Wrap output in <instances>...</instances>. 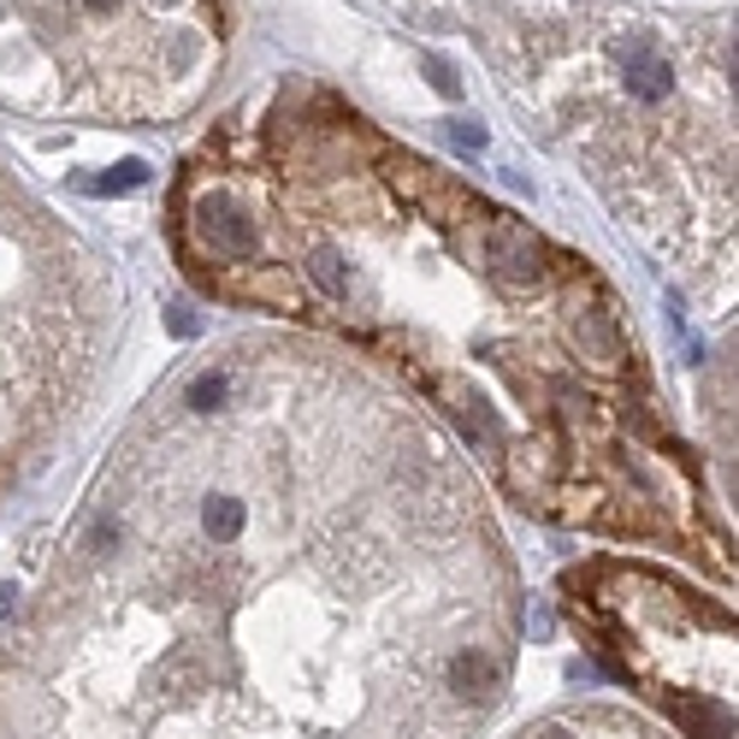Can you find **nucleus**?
Here are the masks:
<instances>
[{
    "label": "nucleus",
    "mask_w": 739,
    "mask_h": 739,
    "mask_svg": "<svg viewBox=\"0 0 739 739\" xmlns=\"http://www.w3.org/2000/svg\"><path fill=\"white\" fill-rule=\"evenodd\" d=\"M514 639L450 450L350 361L243 343L154 403L0 633V739H479Z\"/></svg>",
    "instance_id": "obj_1"
},
{
    "label": "nucleus",
    "mask_w": 739,
    "mask_h": 739,
    "mask_svg": "<svg viewBox=\"0 0 739 739\" xmlns=\"http://www.w3.org/2000/svg\"><path fill=\"white\" fill-rule=\"evenodd\" d=\"M101 332V272L0 171V497L72 415Z\"/></svg>",
    "instance_id": "obj_2"
},
{
    "label": "nucleus",
    "mask_w": 739,
    "mask_h": 739,
    "mask_svg": "<svg viewBox=\"0 0 739 739\" xmlns=\"http://www.w3.org/2000/svg\"><path fill=\"white\" fill-rule=\"evenodd\" d=\"M574 610L597 645L622 650L639 686L693 704V728L704 739L733 733V622L721 604L675 592L645 569H604L592 597H574Z\"/></svg>",
    "instance_id": "obj_3"
},
{
    "label": "nucleus",
    "mask_w": 739,
    "mask_h": 739,
    "mask_svg": "<svg viewBox=\"0 0 739 739\" xmlns=\"http://www.w3.org/2000/svg\"><path fill=\"white\" fill-rule=\"evenodd\" d=\"M83 7H90V12H113V0H83Z\"/></svg>",
    "instance_id": "obj_4"
}]
</instances>
